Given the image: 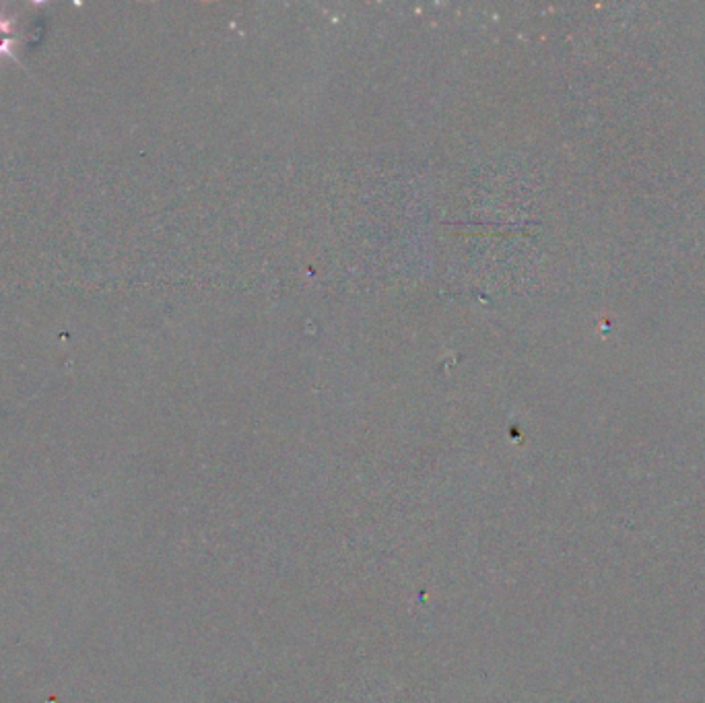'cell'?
<instances>
[{
	"label": "cell",
	"mask_w": 705,
	"mask_h": 703,
	"mask_svg": "<svg viewBox=\"0 0 705 703\" xmlns=\"http://www.w3.org/2000/svg\"><path fill=\"white\" fill-rule=\"evenodd\" d=\"M17 25V19L13 15H7L3 9H0V36L9 38V33H13Z\"/></svg>",
	"instance_id": "cell-2"
},
{
	"label": "cell",
	"mask_w": 705,
	"mask_h": 703,
	"mask_svg": "<svg viewBox=\"0 0 705 703\" xmlns=\"http://www.w3.org/2000/svg\"><path fill=\"white\" fill-rule=\"evenodd\" d=\"M21 38H0V60L3 58H13L15 62L21 64L19 56H17V48L21 46Z\"/></svg>",
	"instance_id": "cell-1"
}]
</instances>
